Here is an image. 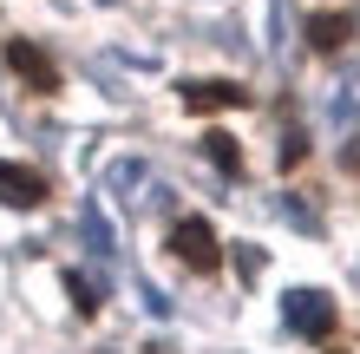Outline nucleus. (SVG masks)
Here are the masks:
<instances>
[{"label":"nucleus","instance_id":"f257e3e1","mask_svg":"<svg viewBox=\"0 0 360 354\" xmlns=\"http://www.w3.org/2000/svg\"><path fill=\"white\" fill-rule=\"evenodd\" d=\"M171 256L184 269H197V276H217L223 269V243H217V230H210L203 217H177L171 223Z\"/></svg>","mask_w":360,"mask_h":354},{"label":"nucleus","instance_id":"f03ea898","mask_svg":"<svg viewBox=\"0 0 360 354\" xmlns=\"http://www.w3.org/2000/svg\"><path fill=\"white\" fill-rule=\"evenodd\" d=\"M282 322L295 328V335H308V341H328L334 335V302L321 296V289H288L282 296Z\"/></svg>","mask_w":360,"mask_h":354},{"label":"nucleus","instance_id":"7ed1b4c3","mask_svg":"<svg viewBox=\"0 0 360 354\" xmlns=\"http://www.w3.org/2000/svg\"><path fill=\"white\" fill-rule=\"evenodd\" d=\"M177 99H184V112H236V106H249V86H236V79H184Z\"/></svg>","mask_w":360,"mask_h":354},{"label":"nucleus","instance_id":"20e7f679","mask_svg":"<svg viewBox=\"0 0 360 354\" xmlns=\"http://www.w3.org/2000/svg\"><path fill=\"white\" fill-rule=\"evenodd\" d=\"M0 59L27 79V92H59V66L46 59V46H33V39H7V46H0Z\"/></svg>","mask_w":360,"mask_h":354},{"label":"nucleus","instance_id":"39448f33","mask_svg":"<svg viewBox=\"0 0 360 354\" xmlns=\"http://www.w3.org/2000/svg\"><path fill=\"white\" fill-rule=\"evenodd\" d=\"M0 203H13V210H39V203H46V177L27 171V164H0Z\"/></svg>","mask_w":360,"mask_h":354},{"label":"nucleus","instance_id":"423d86ee","mask_svg":"<svg viewBox=\"0 0 360 354\" xmlns=\"http://www.w3.org/2000/svg\"><path fill=\"white\" fill-rule=\"evenodd\" d=\"M347 39H354V13H314L308 20V46L314 53H341Z\"/></svg>","mask_w":360,"mask_h":354},{"label":"nucleus","instance_id":"0eeeda50","mask_svg":"<svg viewBox=\"0 0 360 354\" xmlns=\"http://www.w3.org/2000/svg\"><path fill=\"white\" fill-rule=\"evenodd\" d=\"M79 230H86V249H92V256L105 263V256H112V223H105V210H98V203H86V210H79Z\"/></svg>","mask_w":360,"mask_h":354},{"label":"nucleus","instance_id":"6e6552de","mask_svg":"<svg viewBox=\"0 0 360 354\" xmlns=\"http://www.w3.org/2000/svg\"><path fill=\"white\" fill-rule=\"evenodd\" d=\"M203 151H210V164H217V171H229V177L243 171V144L229 138V132H210V138H203Z\"/></svg>","mask_w":360,"mask_h":354},{"label":"nucleus","instance_id":"1a4fd4ad","mask_svg":"<svg viewBox=\"0 0 360 354\" xmlns=\"http://www.w3.org/2000/svg\"><path fill=\"white\" fill-rule=\"evenodd\" d=\"M131 184H144V164H138V158H118L112 171H105V191H118V197H131Z\"/></svg>","mask_w":360,"mask_h":354},{"label":"nucleus","instance_id":"9d476101","mask_svg":"<svg viewBox=\"0 0 360 354\" xmlns=\"http://www.w3.org/2000/svg\"><path fill=\"white\" fill-rule=\"evenodd\" d=\"M66 296H72L79 315H98V282L92 276H79V269H72V276H66Z\"/></svg>","mask_w":360,"mask_h":354},{"label":"nucleus","instance_id":"9b49d317","mask_svg":"<svg viewBox=\"0 0 360 354\" xmlns=\"http://www.w3.org/2000/svg\"><path fill=\"white\" fill-rule=\"evenodd\" d=\"M302 158H308V138L302 132H282V171H295Z\"/></svg>","mask_w":360,"mask_h":354},{"label":"nucleus","instance_id":"f8f14e48","mask_svg":"<svg viewBox=\"0 0 360 354\" xmlns=\"http://www.w3.org/2000/svg\"><path fill=\"white\" fill-rule=\"evenodd\" d=\"M282 217H295V223H302V230H314V223H321V217H314V210H308L302 197H282Z\"/></svg>","mask_w":360,"mask_h":354},{"label":"nucleus","instance_id":"ddd939ff","mask_svg":"<svg viewBox=\"0 0 360 354\" xmlns=\"http://www.w3.org/2000/svg\"><path fill=\"white\" fill-rule=\"evenodd\" d=\"M138 296H144V308H151V315H171V296H164V289H151V282H144Z\"/></svg>","mask_w":360,"mask_h":354},{"label":"nucleus","instance_id":"4468645a","mask_svg":"<svg viewBox=\"0 0 360 354\" xmlns=\"http://www.w3.org/2000/svg\"><path fill=\"white\" fill-rule=\"evenodd\" d=\"M341 164H347V171H354V177H360V138H354V144H347V158H341Z\"/></svg>","mask_w":360,"mask_h":354}]
</instances>
